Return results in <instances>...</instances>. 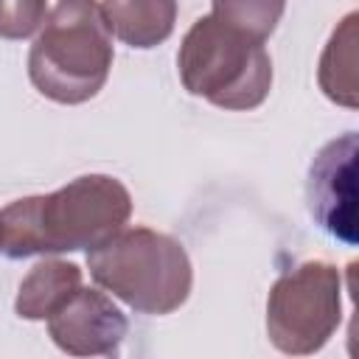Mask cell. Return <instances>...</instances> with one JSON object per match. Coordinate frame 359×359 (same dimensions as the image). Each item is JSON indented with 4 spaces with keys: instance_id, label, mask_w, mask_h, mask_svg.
Listing matches in <instances>:
<instances>
[{
    "instance_id": "277c9868",
    "label": "cell",
    "mask_w": 359,
    "mask_h": 359,
    "mask_svg": "<svg viewBox=\"0 0 359 359\" xmlns=\"http://www.w3.org/2000/svg\"><path fill=\"white\" fill-rule=\"evenodd\" d=\"M177 65L185 90L222 109H252L272 87V62L264 42L213 14L188 28Z\"/></svg>"
},
{
    "instance_id": "9c48e42d",
    "label": "cell",
    "mask_w": 359,
    "mask_h": 359,
    "mask_svg": "<svg viewBox=\"0 0 359 359\" xmlns=\"http://www.w3.org/2000/svg\"><path fill=\"white\" fill-rule=\"evenodd\" d=\"M79 286H81V269L76 264L42 261L20 283L17 314L25 320H48Z\"/></svg>"
},
{
    "instance_id": "4fadbf2b",
    "label": "cell",
    "mask_w": 359,
    "mask_h": 359,
    "mask_svg": "<svg viewBox=\"0 0 359 359\" xmlns=\"http://www.w3.org/2000/svg\"><path fill=\"white\" fill-rule=\"evenodd\" d=\"M0 247H3V219H0Z\"/></svg>"
},
{
    "instance_id": "7c38bea8",
    "label": "cell",
    "mask_w": 359,
    "mask_h": 359,
    "mask_svg": "<svg viewBox=\"0 0 359 359\" xmlns=\"http://www.w3.org/2000/svg\"><path fill=\"white\" fill-rule=\"evenodd\" d=\"M45 0H0V36L25 39L45 22Z\"/></svg>"
},
{
    "instance_id": "30bf717a",
    "label": "cell",
    "mask_w": 359,
    "mask_h": 359,
    "mask_svg": "<svg viewBox=\"0 0 359 359\" xmlns=\"http://www.w3.org/2000/svg\"><path fill=\"white\" fill-rule=\"evenodd\" d=\"M320 87L331 101L356 107V14H348L328 39L320 59Z\"/></svg>"
},
{
    "instance_id": "3957f363",
    "label": "cell",
    "mask_w": 359,
    "mask_h": 359,
    "mask_svg": "<svg viewBox=\"0 0 359 359\" xmlns=\"http://www.w3.org/2000/svg\"><path fill=\"white\" fill-rule=\"evenodd\" d=\"M98 286L140 314H171L191 294V261L185 247L157 230H118L87 255Z\"/></svg>"
},
{
    "instance_id": "5b68a950",
    "label": "cell",
    "mask_w": 359,
    "mask_h": 359,
    "mask_svg": "<svg viewBox=\"0 0 359 359\" xmlns=\"http://www.w3.org/2000/svg\"><path fill=\"white\" fill-rule=\"evenodd\" d=\"M342 317L339 269L306 261L280 275L266 300V334L283 353H314L337 331Z\"/></svg>"
},
{
    "instance_id": "ba28073f",
    "label": "cell",
    "mask_w": 359,
    "mask_h": 359,
    "mask_svg": "<svg viewBox=\"0 0 359 359\" xmlns=\"http://www.w3.org/2000/svg\"><path fill=\"white\" fill-rule=\"evenodd\" d=\"M101 11L109 31L132 48L160 45L177 22V0H104Z\"/></svg>"
},
{
    "instance_id": "8992f818",
    "label": "cell",
    "mask_w": 359,
    "mask_h": 359,
    "mask_svg": "<svg viewBox=\"0 0 359 359\" xmlns=\"http://www.w3.org/2000/svg\"><path fill=\"white\" fill-rule=\"evenodd\" d=\"M353 163H356V135L345 132L342 137L325 143L317 151L306 182L309 210L314 222L345 244H356Z\"/></svg>"
},
{
    "instance_id": "7a4b0ae2",
    "label": "cell",
    "mask_w": 359,
    "mask_h": 359,
    "mask_svg": "<svg viewBox=\"0 0 359 359\" xmlns=\"http://www.w3.org/2000/svg\"><path fill=\"white\" fill-rule=\"evenodd\" d=\"M112 67V31L95 0H59L28 53L34 87L59 104L90 101Z\"/></svg>"
},
{
    "instance_id": "8fae6325",
    "label": "cell",
    "mask_w": 359,
    "mask_h": 359,
    "mask_svg": "<svg viewBox=\"0 0 359 359\" xmlns=\"http://www.w3.org/2000/svg\"><path fill=\"white\" fill-rule=\"evenodd\" d=\"M283 6L286 0H213V17L264 42L275 31Z\"/></svg>"
},
{
    "instance_id": "52a82bcc",
    "label": "cell",
    "mask_w": 359,
    "mask_h": 359,
    "mask_svg": "<svg viewBox=\"0 0 359 359\" xmlns=\"http://www.w3.org/2000/svg\"><path fill=\"white\" fill-rule=\"evenodd\" d=\"M50 339L73 356H112L126 337V317L95 289L79 286L50 317Z\"/></svg>"
},
{
    "instance_id": "6da1fadb",
    "label": "cell",
    "mask_w": 359,
    "mask_h": 359,
    "mask_svg": "<svg viewBox=\"0 0 359 359\" xmlns=\"http://www.w3.org/2000/svg\"><path fill=\"white\" fill-rule=\"evenodd\" d=\"M132 213V196L121 180L90 174L65 188L11 202L3 219V250L11 258L70 252L95 247L118 233Z\"/></svg>"
}]
</instances>
